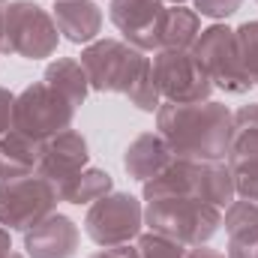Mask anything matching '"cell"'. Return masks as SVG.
<instances>
[{"instance_id": "1", "label": "cell", "mask_w": 258, "mask_h": 258, "mask_svg": "<svg viewBox=\"0 0 258 258\" xmlns=\"http://www.w3.org/2000/svg\"><path fill=\"white\" fill-rule=\"evenodd\" d=\"M156 129L168 141L177 159L225 162L231 141V111L222 102H162L156 111Z\"/></svg>"}, {"instance_id": "2", "label": "cell", "mask_w": 258, "mask_h": 258, "mask_svg": "<svg viewBox=\"0 0 258 258\" xmlns=\"http://www.w3.org/2000/svg\"><path fill=\"white\" fill-rule=\"evenodd\" d=\"M198 198L207 201L219 210H225L234 198V174L228 168V162H198V159H177L156 174L153 180L144 183V201L153 198Z\"/></svg>"}, {"instance_id": "3", "label": "cell", "mask_w": 258, "mask_h": 258, "mask_svg": "<svg viewBox=\"0 0 258 258\" xmlns=\"http://www.w3.org/2000/svg\"><path fill=\"white\" fill-rule=\"evenodd\" d=\"M144 225L153 234L171 237L183 246H204L222 225V210L198 198H153L144 207Z\"/></svg>"}, {"instance_id": "4", "label": "cell", "mask_w": 258, "mask_h": 258, "mask_svg": "<svg viewBox=\"0 0 258 258\" xmlns=\"http://www.w3.org/2000/svg\"><path fill=\"white\" fill-rule=\"evenodd\" d=\"M81 66L87 72L90 90L126 96L138 75L150 66V57H144V51L132 48L123 39H93L81 48Z\"/></svg>"}, {"instance_id": "5", "label": "cell", "mask_w": 258, "mask_h": 258, "mask_svg": "<svg viewBox=\"0 0 258 258\" xmlns=\"http://www.w3.org/2000/svg\"><path fill=\"white\" fill-rule=\"evenodd\" d=\"M60 30L54 15L45 12L33 0H12L6 3L3 18V54H15L24 60H45L57 51Z\"/></svg>"}, {"instance_id": "6", "label": "cell", "mask_w": 258, "mask_h": 258, "mask_svg": "<svg viewBox=\"0 0 258 258\" xmlns=\"http://www.w3.org/2000/svg\"><path fill=\"white\" fill-rule=\"evenodd\" d=\"M72 120H75V105L63 93H57L45 81H33L30 87H24L15 96L9 129L42 144V141L60 135L63 129H72Z\"/></svg>"}, {"instance_id": "7", "label": "cell", "mask_w": 258, "mask_h": 258, "mask_svg": "<svg viewBox=\"0 0 258 258\" xmlns=\"http://www.w3.org/2000/svg\"><path fill=\"white\" fill-rule=\"evenodd\" d=\"M189 51L195 54V60L204 66V72L210 75L213 87H219V90H225L231 96L249 93L252 81H249V75L243 69L240 48H237V36H234L231 27H225V24L204 27Z\"/></svg>"}, {"instance_id": "8", "label": "cell", "mask_w": 258, "mask_h": 258, "mask_svg": "<svg viewBox=\"0 0 258 258\" xmlns=\"http://www.w3.org/2000/svg\"><path fill=\"white\" fill-rule=\"evenodd\" d=\"M57 186L39 174L0 183V225L6 231H27L57 210Z\"/></svg>"}, {"instance_id": "9", "label": "cell", "mask_w": 258, "mask_h": 258, "mask_svg": "<svg viewBox=\"0 0 258 258\" xmlns=\"http://www.w3.org/2000/svg\"><path fill=\"white\" fill-rule=\"evenodd\" d=\"M141 228H144V207L129 192H108L105 198L93 201L84 216L87 237L102 249L126 246L138 240Z\"/></svg>"}, {"instance_id": "10", "label": "cell", "mask_w": 258, "mask_h": 258, "mask_svg": "<svg viewBox=\"0 0 258 258\" xmlns=\"http://www.w3.org/2000/svg\"><path fill=\"white\" fill-rule=\"evenodd\" d=\"M150 66L162 102H207L213 93V81L204 72V66L195 60L192 51H153Z\"/></svg>"}, {"instance_id": "11", "label": "cell", "mask_w": 258, "mask_h": 258, "mask_svg": "<svg viewBox=\"0 0 258 258\" xmlns=\"http://www.w3.org/2000/svg\"><path fill=\"white\" fill-rule=\"evenodd\" d=\"M165 0H111V24L138 51H159V24Z\"/></svg>"}, {"instance_id": "12", "label": "cell", "mask_w": 258, "mask_h": 258, "mask_svg": "<svg viewBox=\"0 0 258 258\" xmlns=\"http://www.w3.org/2000/svg\"><path fill=\"white\" fill-rule=\"evenodd\" d=\"M87 141L78 129H63L60 135L48 138L39 144V165H36V174L51 180L57 189L63 186L66 180H72L78 171L87 168Z\"/></svg>"}, {"instance_id": "13", "label": "cell", "mask_w": 258, "mask_h": 258, "mask_svg": "<svg viewBox=\"0 0 258 258\" xmlns=\"http://www.w3.org/2000/svg\"><path fill=\"white\" fill-rule=\"evenodd\" d=\"M78 225L54 210L24 231V249L30 258H72L78 249Z\"/></svg>"}, {"instance_id": "14", "label": "cell", "mask_w": 258, "mask_h": 258, "mask_svg": "<svg viewBox=\"0 0 258 258\" xmlns=\"http://www.w3.org/2000/svg\"><path fill=\"white\" fill-rule=\"evenodd\" d=\"M174 162V153L168 147V141L159 135V132H144L138 135L123 153V168H126L129 177L147 183L153 180L156 174H162L168 165Z\"/></svg>"}, {"instance_id": "15", "label": "cell", "mask_w": 258, "mask_h": 258, "mask_svg": "<svg viewBox=\"0 0 258 258\" xmlns=\"http://www.w3.org/2000/svg\"><path fill=\"white\" fill-rule=\"evenodd\" d=\"M54 24L63 33V39L75 45H90L99 39L102 30V9L93 0H57L54 3Z\"/></svg>"}, {"instance_id": "16", "label": "cell", "mask_w": 258, "mask_h": 258, "mask_svg": "<svg viewBox=\"0 0 258 258\" xmlns=\"http://www.w3.org/2000/svg\"><path fill=\"white\" fill-rule=\"evenodd\" d=\"M228 249L225 258H258V207L252 201L234 198L222 216Z\"/></svg>"}, {"instance_id": "17", "label": "cell", "mask_w": 258, "mask_h": 258, "mask_svg": "<svg viewBox=\"0 0 258 258\" xmlns=\"http://www.w3.org/2000/svg\"><path fill=\"white\" fill-rule=\"evenodd\" d=\"M225 162L231 171L258 165V105H243L231 114V141Z\"/></svg>"}, {"instance_id": "18", "label": "cell", "mask_w": 258, "mask_h": 258, "mask_svg": "<svg viewBox=\"0 0 258 258\" xmlns=\"http://www.w3.org/2000/svg\"><path fill=\"white\" fill-rule=\"evenodd\" d=\"M39 165V141L9 129L0 135V183L36 174Z\"/></svg>"}, {"instance_id": "19", "label": "cell", "mask_w": 258, "mask_h": 258, "mask_svg": "<svg viewBox=\"0 0 258 258\" xmlns=\"http://www.w3.org/2000/svg\"><path fill=\"white\" fill-rule=\"evenodd\" d=\"M201 33V15L186 6H165L159 24V51H189Z\"/></svg>"}, {"instance_id": "20", "label": "cell", "mask_w": 258, "mask_h": 258, "mask_svg": "<svg viewBox=\"0 0 258 258\" xmlns=\"http://www.w3.org/2000/svg\"><path fill=\"white\" fill-rule=\"evenodd\" d=\"M42 81L51 84L57 93H63L75 108H78V105L87 99V93H90L87 72H84L81 60H75V57H57V60H51L48 69H45V75H42Z\"/></svg>"}, {"instance_id": "21", "label": "cell", "mask_w": 258, "mask_h": 258, "mask_svg": "<svg viewBox=\"0 0 258 258\" xmlns=\"http://www.w3.org/2000/svg\"><path fill=\"white\" fill-rule=\"evenodd\" d=\"M108 192H114V180L102 168H84L57 189L60 201H69V204H93Z\"/></svg>"}, {"instance_id": "22", "label": "cell", "mask_w": 258, "mask_h": 258, "mask_svg": "<svg viewBox=\"0 0 258 258\" xmlns=\"http://www.w3.org/2000/svg\"><path fill=\"white\" fill-rule=\"evenodd\" d=\"M135 252L138 258H189V246L171 240V237H162V234H138L135 240Z\"/></svg>"}, {"instance_id": "23", "label": "cell", "mask_w": 258, "mask_h": 258, "mask_svg": "<svg viewBox=\"0 0 258 258\" xmlns=\"http://www.w3.org/2000/svg\"><path fill=\"white\" fill-rule=\"evenodd\" d=\"M129 102L138 108V111H147V114H153V111H159V105H162V96H159V90H156V81H153V66H147L141 75H138V81L129 87Z\"/></svg>"}, {"instance_id": "24", "label": "cell", "mask_w": 258, "mask_h": 258, "mask_svg": "<svg viewBox=\"0 0 258 258\" xmlns=\"http://www.w3.org/2000/svg\"><path fill=\"white\" fill-rule=\"evenodd\" d=\"M237 36V48H240V60L249 75V81L258 84V21H246L234 30Z\"/></svg>"}, {"instance_id": "25", "label": "cell", "mask_w": 258, "mask_h": 258, "mask_svg": "<svg viewBox=\"0 0 258 258\" xmlns=\"http://www.w3.org/2000/svg\"><path fill=\"white\" fill-rule=\"evenodd\" d=\"M231 174H234L237 198L252 201V204L258 207V165H252V168H240V171H231Z\"/></svg>"}, {"instance_id": "26", "label": "cell", "mask_w": 258, "mask_h": 258, "mask_svg": "<svg viewBox=\"0 0 258 258\" xmlns=\"http://www.w3.org/2000/svg\"><path fill=\"white\" fill-rule=\"evenodd\" d=\"M243 0H195V12L204 18H228L240 9Z\"/></svg>"}, {"instance_id": "27", "label": "cell", "mask_w": 258, "mask_h": 258, "mask_svg": "<svg viewBox=\"0 0 258 258\" xmlns=\"http://www.w3.org/2000/svg\"><path fill=\"white\" fill-rule=\"evenodd\" d=\"M12 102H15V96L6 87H0V135L9 132V126H12Z\"/></svg>"}, {"instance_id": "28", "label": "cell", "mask_w": 258, "mask_h": 258, "mask_svg": "<svg viewBox=\"0 0 258 258\" xmlns=\"http://www.w3.org/2000/svg\"><path fill=\"white\" fill-rule=\"evenodd\" d=\"M90 258H138V252H135L132 243H126V246H108V249H99V252H93Z\"/></svg>"}, {"instance_id": "29", "label": "cell", "mask_w": 258, "mask_h": 258, "mask_svg": "<svg viewBox=\"0 0 258 258\" xmlns=\"http://www.w3.org/2000/svg\"><path fill=\"white\" fill-rule=\"evenodd\" d=\"M189 258H225V255L216 252V249H210V246L204 243V246H192V249H189Z\"/></svg>"}, {"instance_id": "30", "label": "cell", "mask_w": 258, "mask_h": 258, "mask_svg": "<svg viewBox=\"0 0 258 258\" xmlns=\"http://www.w3.org/2000/svg\"><path fill=\"white\" fill-rule=\"evenodd\" d=\"M12 231H6L3 225H0V252H6V249H12V237H9Z\"/></svg>"}, {"instance_id": "31", "label": "cell", "mask_w": 258, "mask_h": 258, "mask_svg": "<svg viewBox=\"0 0 258 258\" xmlns=\"http://www.w3.org/2000/svg\"><path fill=\"white\" fill-rule=\"evenodd\" d=\"M3 18H6V0H0V54H3Z\"/></svg>"}, {"instance_id": "32", "label": "cell", "mask_w": 258, "mask_h": 258, "mask_svg": "<svg viewBox=\"0 0 258 258\" xmlns=\"http://www.w3.org/2000/svg\"><path fill=\"white\" fill-rule=\"evenodd\" d=\"M0 258H24V255H18V252H12V249H6V252H0Z\"/></svg>"}, {"instance_id": "33", "label": "cell", "mask_w": 258, "mask_h": 258, "mask_svg": "<svg viewBox=\"0 0 258 258\" xmlns=\"http://www.w3.org/2000/svg\"><path fill=\"white\" fill-rule=\"evenodd\" d=\"M165 3H174V6H183L186 0H165Z\"/></svg>"}]
</instances>
